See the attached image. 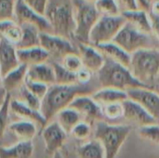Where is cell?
Returning a JSON list of instances; mask_svg holds the SVG:
<instances>
[{"label":"cell","instance_id":"ee69618b","mask_svg":"<svg viewBox=\"0 0 159 158\" xmlns=\"http://www.w3.org/2000/svg\"><path fill=\"white\" fill-rule=\"evenodd\" d=\"M148 12L159 16V0H152L151 2H149Z\"/></svg>","mask_w":159,"mask_h":158},{"label":"cell","instance_id":"4fadbf2b","mask_svg":"<svg viewBox=\"0 0 159 158\" xmlns=\"http://www.w3.org/2000/svg\"><path fill=\"white\" fill-rule=\"evenodd\" d=\"M41 135L45 142L46 152L53 156L57 152H60V149L64 145L68 134L61 128L57 121H54L46 126Z\"/></svg>","mask_w":159,"mask_h":158},{"label":"cell","instance_id":"f6af8a7d","mask_svg":"<svg viewBox=\"0 0 159 158\" xmlns=\"http://www.w3.org/2000/svg\"><path fill=\"white\" fill-rule=\"evenodd\" d=\"M7 94H8V93H7V91H6L3 88H0V109H1V107L3 106V104H4V102H5L6 99H7Z\"/></svg>","mask_w":159,"mask_h":158},{"label":"cell","instance_id":"681fc988","mask_svg":"<svg viewBox=\"0 0 159 158\" xmlns=\"http://www.w3.org/2000/svg\"><path fill=\"white\" fill-rule=\"evenodd\" d=\"M2 80H3V77H2V74H1V71H0V88H2Z\"/></svg>","mask_w":159,"mask_h":158},{"label":"cell","instance_id":"9c48e42d","mask_svg":"<svg viewBox=\"0 0 159 158\" xmlns=\"http://www.w3.org/2000/svg\"><path fill=\"white\" fill-rule=\"evenodd\" d=\"M39 39L40 47L44 48L50 57L62 60L68 54L78 53L77 48H75L72 42L67 38L54 34L40 33Z\"/></svg>","mask_w":159,"mask_h":158},{"label":"cell","instance_id":"f546056e","mask_svg":"<svg viewBox=\"0 0 159 158\" xmlns=\"http://www.w3.org/2000/svg\"><path fill=\"white\" fill-rule=\"evenodd\" d=\"M94 7L100 16H119L121 15L120 5L117 0H96Z\"/></svg>","mask_w":159,"mask_h":158},{"label":"cell","instance_id":"ffe728a7","mask_svg":"<svg viewBox=\"0 0 159 158\" xmlns=\"http://www.w3.org/2000/svg\"><path fill=\"white\" fill-rule=\"evenodd\" d=\"M17 55L20 63L28 67L46 63L50 58L49 54L40 46L31 48L17 49Z\"/></svg>","mask_w":159,"mask_h":158},{"label":"cell","instance_id":"d4e9b609","mask_svg":"<svg viewBox=\"0 0 159 158\" xmlns=\"http://www.w3.org/2000/svg\"><path fill=\"white\" fill-rule=\"evenodd\" d=\"M34 154L32 142H19L11 147H1L0 158H31Z\"/></svg>","mask_w":159,"mask_h":158},{"label":"cell","instance_id":"277c9868","mask_svg":"<svg viewBox=\"0 0 159 158\" xmlns=\"http://www.w3.org/2000/svg\"><path fill=\"white\" fill-rule=\"evenodd\" d=\"M94 139L102 145L105 158H116L132 129L129 125H111L103 121L94 124Z\"/></svg>","mask_w":159,"mask_h":158},{"label":"cell","instance_id":"e575fe53","mask_svg":"<svg viewBox=\"0 0 159 158\" xmlns=\"http://www.w3.org/2000/svg\"><path fill=\"white\" fill-rule=\"evenodd\" d=\"M102 108V115L103 117L110 119V120H116L120 117H123L124 115V107L122 102H116L105 105Z\"/></svg>","mask_w":159,"mask_h":158},{"label":"cell","instance_id":"83f0119b","mask_svg":"<svg viewBox=\"0 0 159 158\" xmlns=\"http://www.w3.org/2000/svg\"><path fill=\"white\" fill-rule=\"evenodd\" d=\"M0 37L17 46L21 38V27L15 20L0 21Z\"/></svg>","mask_w":159,"mask_h":158},{"label":"cell","instance_id":"9a60e30c","mask_svg":"<svg viewBox=\"0 0 159 158\" xmlns=\"http://www.w3.org/2000/svg\"><path fill=\"white\" fill-rule=\"evenodd\" d=\"M122 103L124 107L123 117L139 128L157 123V121L137 102L128 99Z\"/></svg>","mask_w":159,"mask_h":158},{"label":"cell","instance_id":"74e56055","mask_svg":"<svg viewBox=\"0 0 159 158\" xmlns=\"http://www.w3.org/2000/svg\"><path fill=\"white\" fill-rule=\"evenodd\" d=\"M11 101V94H7V99L3 104V106L0 109V139L4 136L5 131L7 129V120H8V115H9V104Z\"/></svg>","mask_w":159,"mask_h":158},{"label":"cell","instance_id":"7a4b0ae2","mask_svg":"<svg viewBox=\"0 0 159 158\" xmlns=\"http://www.w3.org/2000/svg\"><path fill=\"white\" fill-rule=\"evenodd\" d=\"M97 75L102 88H111L125 92L133 88H153L137 80L132 75L129 67L106 58L102 68L97 73Z\"/></svg>","mask_w":159,"mask_h":158},{"label":"cell","instance_id":"7c38bea8","mask_svg":"<svg viewBox=\"0 0 159 158\" xmlns=\"http://www.w3.org/2000/svg\"><path fill=\"white\" fill-rule=\"evenodd\" d=\"M129 100L140 104L157 121L159 120V94L152 88H133L127 91Z\"/></svg>","mask_w":159,"mask_h":158},{"label":"cell","instance_id":"52a82bcc","mask_svg":"<svg viewBox=\"0 0 159 158\" xmlns=\"http://www.w3.org/2000/svg\"><path fill=\"white\" fill-rule=\"evenodd\" d=\"M129 54L142 49L159 48V41L153 34L143 33L129 23H126L113 41Z\"/></svg>","mask_w":159,"mask_h":158},{"label":"cell","instance_id":"7402d4cb","mask_svg":"<svg viewBox=\"0 0 159 158\" xmlns=\"http://www.w3.org/2000/svg\"><path fill=\"white\" fill-rule=\"evenodd\" d=\"M91 97L102 107L112 103L123 102L129 99L127 92L111 88H101V89L95 91Z\"/></svg>","mask_w":159,"mask_h":158},{"label":"cell","instance_id":"d590c367","mask_svg":"<svg viewBox=\"0 0 159 158\" xmlns=\"http://www.w3.org/2000/svg\"><path fill=\"white\" fill-rule=\"evenodd\" d=\"M16 0H0V21L15 20Z\"/></svg>","mask_w":159,"mask_h":158},{"label":"cell","instance_id":"f907efd6","mask_svg":"<svg viewBox=\"0 0 159 158\" xmlns=\"http://www.w3.org/2000/svg\"><path fill=\"white\" fill-rule=\"evenodd\" d=\"M155 84H159V75H158V77L157 78V80H156ZM155 84H154V85H155Z\"/></svg>","mask_w":159,"mask_h":158},{"label":"cell","instance_id":"b9f144b4","mask_svg":"<svg viewBox=\"0 0 159 158\" xmlns=\"http://www.w3.org/2000/svg\"><path fill=\"white\" fill-rule=\"evenodd\" d=\"M148 14H149V18H150V21H151L152 33L159 41V16L151 14L149 12H148Z\"/></svg>","mask_w":159,"mask_h":158},{"label":"cell","instance_id":"484cf974","mask_svg":"<svg viewBox=\"0 0 159 158\" xmlns=\"http://www.w3.org/2000/svg\"><path fill=\"white\" fill-rule=\"evenodd\" d=\"M20 26L21 27V38L20 43L16 46L17 49L39 47L40 46L39 30L35 26L28 23H22Z\"/></svg>","mask_w":159,"mask_h":158},{"label":"cell","instance_id":"816d5d0a","mask_svg":"<svg viewBox=\"0 0 159 158\" xmlns=\"http://www.w3.org/2000/svg\"><path fill=\"white\" fill-rule=\"evenodd\" d=\"M88 1H89V2H92V3H94V2H95L96 0H88Z\"/></svg>","mask_w":159,"mask_h":158},{"label":"cell","instance_id":"2e32d148","mask_svg":"<svg viewBox=\"0 0 159 158\" xmlns=\"http://www.w3.org/2000/svg\"><path fill=\"white\" fill-rule=\"evenodd\" d=\"M9 110L15 115H17L19 118H20V120L32 122L34 125H36L37 128L41 129V131L48 124V122L46 120V118L42 115L41 112L29 108L28 106L21 103L17 99L13 100L11 98L10 104H9Z\"/></svg>","mask_w":159,"mask_h":158},{"label":"cell","instance_id":"bcb514c9","mask_svg":"<svg viewBox=\"0 0 159 158\" xmlns=\"http://www.w3.org/2000/svg\"><path fill=\"white\" fill-rule=\"evenodd\" d=\"M138 3H139L141 8L148 11V8H149V2H148V0H138Z\"/></svg>","mask_w":159,"mask_h":158},{"label":"cell","instance_id":"44dd1931","mask_svg":"<svg viewBox=\"0 0 159 158\" xmlns=\"http://www.w3.org/2000/svg\"><path fill=\"white\" fill-rule=\"evenodd\" d=\"M95 47L103 55L104 58L112 60L126 67L129 66L131 55L129 54L127 51H125L122 47H120L116 43L110 42V43L96 46Z\"/></svg>","mask_w":159,"mask_h":158},{"label":"cell","instance_id":"d6a6232c","mask_svg":"<svg viewBox=\"0 0 159 158\" xmlns=\"http://www.w3.org/2000/svg\"><path fill=\"white\" fill-rule=\"evenodd\" d=\"M138 134L143 141L159 145V125L157 123L139 128Z\"/></svg>","mask_w":159,"mask_h":158},{"label":"cell","instance_id":"1f68e13d","mask_svg":"<svg viewBox=\"0 0 159 158\" xmlns=\"http://www.w3.org/2000/svg\"><path fill=\"white\" fill-rule=\"evenodd\" d=\"M18 101H20L21 103L25 104L26 106H28L29 108L35 110V111H41V104H42V101L40 99H38L37 97H35L33 93H31L27 88L24 86H22L20 89H19V94H18Z\"/></svg>","mask_w":159,"mask_h":158},{"label":"cell","instance_id":"6da1fadb","mask_svg":"<svg viewBox=\"0 0 159 158\" xmlns=\"http://www.w3.org/2000/svg\"><path fill=\"white\" fill-rule=\"evenodd\" d=\"M92 88L89 85H52L42 100L41 114L48 122L61 111L68 108L73 101L82 95H90Z\"/></svg>","mask_w":159,"mask_h":158},{"label":"cell","instance_id":"4316f807","mask_svg":"<svg viewBox=\"0 0 159 158\" xmlns=\"http://www.w3.org/2000/svg\"><path fill=\"white\" fill-rule=\"evenodd\" d=\"M55 117H57V123L67 134H71L74 128L82 121L80 115L69 107L61 111Z\"/></svg>","mask_w":159,"mask_h":158},{"label":"cell","instance_id":"f35d334b","mask_svg":"<svg viewBox=\"0 0 159 158\" xmlns=\"http://www.w3.org/2000/svg\"><path fill=\"white\" fill-rule=\"evenodd\" d=\"M25 87L27 88V89L31 93H33L35 97H37L41 101L47 95L48 90V88H49L48 86H47L45 84L38 83V82L28 81V80H25Z\"/></svg>","mask_w":159,"mask_h":158},{"label":"cell","instance_id":"603a6c76","mask_svg":"<svg viewBox=\"0 0 159 158\" xmlns=\"http://www.w3.org/2000/svg\"><path fill=\"white\" fill-rule=\"evenodd\" d=\"M28 66L20 64L17 69L13 70L2 80V88L7 91V93L11 94L14 90H19L22 86L25 85L26 74H27Z\"/></svg>","mask_w":159,"mask_h":158},{"label":"cell","instance_id":"e0dca14e","mask_svg":"<svg viewBox=\"0 0 159 158\" xmlns=\"http://www.w3.org/2000/svg\"><path fill=\"white\" fill-rule=\"evenodd\" d=\"M20 65L16 46L0 37V71L2 77L17 69Z\"/></svg>","mask_w":159,"mask_h":158},{"label":"cell","instance_id":"30bf717a","mask_svg":"<svg viewBox=\"0 0 159 158\" xmlns=\"http://www.w3.org/2000/svg\"><path fill=\"white\" fill-rule=\"evenodd\" d=\"M14 17L15 21L19 25L22 23H28L35 26L40 33L53 34L52 27L46 16L37 14L32 10L22 0H16Z\"/></svg>","mask_w":159,"mask_h":158},{"label":"cell","instance_id":"8fae6325","mask_svg":"<svg viewBox=\"0 0 159 158\" xmlns=\"http://www.w3.org/2000/svg\"><path fill=\"white\" fill-rule=\"evenodd\" d=\"M69 108L76 111L80 115L82 121H85L89 125H94L96 122L102 121L103 117L102 106L92 99L91 95L76 97L70 104Z\"/></svg>","mask_w":159,"mask_h":158},{"label":"cell","instance_id":"4dcf8cb0","mask_svg":"<svg viewBox=\"0 0 159 158\" xmlns=\"http://www.w3.org/2000/svg\"><path fill=\"white\" fill-rule=\"evenodd\" d=\"M55 74V84L56 85H75L77 84L76 74L71 73L65 69L61 63L53 62L52 64Z\"/></svg>","mask_w":159,"mask_h":158},{"label":"cell","instance_id":"5b68a950","mask_svg":"<svg viewBox=\"0 0 159 158\" xmlns=\"http://www.w3.org/2000/svg\"><path fill=\"white\" fill-rule=\"evenodd\" d=\"M129 69L141 83L153 87L159 75V48L142 49L131 54Z\"/></svg>","mask_w":159,"mask_h":158},{"label":"cell","instance_id":"836d02e7","mask_svg":"<svg viewBox=\"0 0 159 158\" xmlns=\"http://www.w3.org/2000/svg\"><path fill=\"white\" fill-rule=\"evenodd\" d=\"M61 65L74 74H76L83 68V63L78 53H71L66 55L61 60Z\"/></svg>","mask_w":159,"mask_h":158},{"label":"cell","instance_id":"7bdbcfd3","mask_svg":"<svg viewBox=\"0 0 159 158\" xmlns=\"http://www.w3.org/2000/svg\"><path fill=\"white\" fill-rule=\"evenodd\" d=\"M123 5L124 10H134L141 8L138 3V0H119Z\"/></svg>","mask_w":159,"mask_h":158},{"label":"cell","instance_id":"d6986e66","mask_svg":"<svg viewBox=\"0 0 159 158\" xmlns=\"http://www.w3.org/2000/svg\"><path fill=\"white\" fill-rule=\"evenodd\" d=\"M121 15L128 23L136 29L146 34H153L148 11L143 8L134 10H123L121 11Z\"/></svg>","mask_w":159,"mask_h":158},{"label":"cell","instance_id":"ac0fdd59","mask_svg":"<svg viewBox=\"0 0 159 158\" xmlns=\"http://www.w3.org/2000/svg\"><path fill=\"white\" fill-rule=\"evenodd\" d=\"M26 80L42 83L48 87L55 85V74L52 65L42 63L28 67Z\"/></svg>","mask_w":159,"mask_h":158},{"label":"cell","instance_id":"ba28073f","mask_svg":"<svg viewBox=\"0 0 159 158\" xmlns=\"http://www.w3.org/2000/svg\"><path fill=\"white\" fill-rule=\"evenodd\" d=\"M126 23L127 21L122 15L101 16L89 34V44L96 47L113 42Z\"/></svg>","mask_w":159,"mask_h":158},{"label":"cell","instance_id":"3957f363","mask_svg":"<svg viewBox=\"0 0 159 158\" xmlns=\"http://www.w3.org/2000/svg\"><path fill=\"white\" fill-rule=\"evenodd\" d=\"M45 16L54 34L69 40L74 37L75 22L72 0H48Z\"/></svg>","mask_w":159,"mask_h":158},{"label":"cell","instance_id":"60d3db41","mask_svg":"<svg viewBox=\"0 0 159 158\" xmlns=\"http://www.w3.org/2000/svg\"><path fill=\"white\" fill-rule=\"evenodd\" d=\"M75 74H76L77 84H79V85H84V86L89 85L92 78V73L84 67L81 70H79Z\"/></svg>","mask_w":159,"mask_h":158},{"label":"cell","instance_id":"8992f818","mask_svg":"<svg viewBox=\"0 0 159 158\" xmlns=\"http://www.w3.org/2000/svg\"><path fill=\"white\" fill-rule=\"evenodd\" d=\"M75 29L74 38L78 43L89 44V34L100 19L94 4L88 0H72Z\"/></svg>","mask_w":159,"mask_h":158},{"label":"cell","instance_id":"8d00e7d4","mask_svg":"<svg viewBox=\"0 0 159 158\" xmlns=\"http://www.w3.org/2000/svg\"><path fill=\"white\" fill-rule=\"evenodd\" d=\"M91 132H92L91 125H89L85 121H81L74 128V129L71 132V135H73V137L75 138L76 140L85 141L91 135Z\"/></svg>","mask_w":159,"mask_h":158},{"label":"cell","instance_id":"c3c4849f","mask_svg":"<svg viewBox=\"0 0 159 158\" xmlns=\"http://www.w3.org/2000/svg\"><path fill=\"white\" fill-rule=\"evenodd\" d=\"M52 158H63V157H62V156L61 155V153H60V152H57L56 154H54V155L52 156Z\"/></svg>","mask_w":159,"mask_h":158},{"label":"cell","instance_id":"f1b7e54d","mask_svg":"<svg viewBox=\"0 0 159 158\" xmlns=\"http://www.w3.org/2000/svg\"><path fill=\"white\" fill-rule=\"evenodd\" d=\"M79 158H105V152L99 141L93 139L77 149Z\"/></svg>","mask_w":159,"mask_h":158},{"label":"cell","instance_id":"7dc6e473","mask_svg":"<svg viewBox=\"0 0 159 158\" xmlns=\"http://www.w3.org/2000/svg\"><path fill=\"white\" fill-rule=\"evenodd\" d=\"M153 89L159 94V84H155V85H153Z\"/></svg>","mask_w":159,"mask_h":158},{"label":"cell","instance_id":"ab89813d","mask_svg":"<svg viewBox=\"0 0 159 158\" xmlns=\"http://www.w3.org/2000/svg\"><path fill=\"white\" fill-rule=\"evenodd\" d=\"M22 1L27 5V7H29L34 12L45 16L48 0H22Z\"/></svg>","mask_w":159,"mask_h":158},{"label":"cell","instance_id":"cb8c5ba5","mask_svg":"<svg viewBox=\"0 0 159 158\" xmlns=\"http://www.w3.org/2000/svg\"><path fill=\"white\" fill-rule=\"evenodd\" d=\"M9 131L15 135L20 142H32L38 131V128L32 122L28 121H18L8 125Z\"/></svg>","mask_w":159,"mask_h":158},{"label":"cell","instance_id":"5bb4252c","mask_svg":"<svg viewBox=\"0 0 159 158\" xmlns=\"http://www.w3.org/2000/svg\"><path fill=\"white\" fill-rule=\"evenodd\" d=\"M77 52L81 58L83 67L90 71L92 74H97L102 68L105 58L94 46L78 43Z\"/></svg>","mask_w":159,"mask_h":158}]
</instances>
